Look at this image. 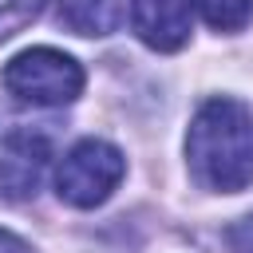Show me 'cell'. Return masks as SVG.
<instances>
[{
  "instance_id": "6da1fadb",
  "label": "cell",
  "mask_w": 253,
  "mask_h": 253,
  "mask_svg": "<svg viewBox=\"0 0 253 253\" xmlns=\"http://www.w3.org/2000/svg\"><path fill=\"white\" fill-rule=\"evenodd\" d=\"M186 154L194 178L213 194H241L253 182V119L237 99H210L198 107Z\"/></svg>"
},
{
  "instance_id": "7a4b0ae2",
  "label": "cell",
  "mask_w": 253,
  "mask_h": 253,
  "mask_svg": "<svg viewBox=\"0 0 253 253\" xmlns=\"http://www.w3.org/2000/svg\"><path fill=\"white\" fill-rule=\"evenodd\" d=\"M4 87L32 107H63L83 91V67L55 47H28L8 59Z\"/></svg>"
},
{
  "instance_id": "3957f363",
  "label": "cell",
  "mask_w": 253,
  "mask_h": 253,
  "mask_svg": "<svg viewBox=\"0 0 253 253\" xmlns=\"http://www.w3.org/2000/svg\"><path fill=\"white\" fill-rule=\"evenodd\" d=\"M123 174H126V158L111 142L83 138L63 154V162L55 170V194H59V202H67L75 210H91L111 198V190L123 182Z\"/></svg>"
},
{
  "instance_id": "277c9868",
  "label": "cell",
  "mask_w": 253,
  "mask_h": 253,
  "mask_svg": "<svg viewBox=\"0 0 253 253\" xmlns=\"http://www.w3.org/2000/svg\"><path fill=\"white\" fill-rule=\"evenodd\" d=\"M130 24L154 51H178L194 28V0H134Z\"/></svg>"
},
{
  "instance_id": "5b68a950",
  "label": "cell",
  "mask_w": 253,
  "mask_h": 253,
  "mask_svg": "<svg viewBox=\"0 0 253 253\" xmlns=\"http://www.w3.org/2000/svg\"><path fill=\"white\" fill-rule=\"evenodd\" d=\"M47 166V142L32 130L8 134L0 146V198H28L40 186V170Z\"/></svg>"
},
{
  "instance_id": "8992f818",
  "label": "cell",
  "mask_w": 253,
  "mask_h": 253,
  "mask_svg": "<svg viewBox=\"0 0 253 253\" xmlns=\"http://www.w3.org/2000/svg\"><path fill=\"white\" fill-rule=\"evenodd\" d=\"M59 20L75 36H107L126 20V0H59Z\"/></svg>"
},
{
  "instance_id": "52a82bcc",
  "label": "cell",
  "mask_w": 253,
  "mask_h": 253,
  "mask_svg": "<svg viewBox=\"0 0 253 253\" xmlns=\"http://www.w3.org/2000/svg\"><path fill=\"white\" fill-rule=\"evenodd\" d=\"M213 32H241L253 16V0H194Z\"/></svg>"
},
{
  "instance_id": "ba28073f",
  "label": "cell",
  "mask_w": 253,
  "mask_h": 253,
  "mask_svg": "<svg viewBox=\"0 0 253 253\" xmlns=\"http://www.w3.org/2000/svg\"><path fill=\"white\" fill-rule=\"evenodd\" d=\"M43 0H0V43L12 40L20 28H28L40 16Z\"/></svg>"
},
{
  "instance_id": "9c48e42d",
  "label": "cell",
  "mask_w": 253,
  "mask_h": 253,
  "mask_svg": "<svg viewBox=\"0 0 253 253\" xmlns=\"http://www.w3.org/2000/svg\"><path fill=\"white\" fill-rule=\"evenodd\" d=\"M225 241H229L233 253H253V213L241 217V221H233V225L225 229Z\"/></svg>"
},
{
  "instance_id": "30bf717a",
  "label": "cell",
  "mask_w": 253,
  "mask_h": 253,
  "mask_svg": "<svg viewBox=\"0 0 253 253\" xmlns=\"http://www.w3.org/2000/svg\"><path fill=\"white\" fill-rule=\"evenodd\" d=\"M0 253H32V245H28V241H20L16 233L0 229Z\"/></svg>"
}]
</instances>
